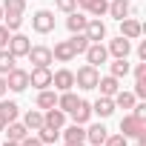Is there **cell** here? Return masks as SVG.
I'll use <instances>...</instances> for the list:
<instances>
[{
    "instance_id": "1",
    "label": "cell",
    "mask_w": 146,
    "mask_h": 146,
    "mask_svg": "<svg viewBox=\"0 0 146 146\" xmlns=\"http://www.w3.org/2000/svg\"><path fill=\"white\" fill-rule=\"evenodd\" d=\"M98 80H100V69L98 66H80L78 72H75V86L78 89H83V92H92L95 86H98Z\"/></svg>"
},
{
    "instance_id": "2",
    "label": "cell",
    "mask_w": 146,
    "mask_h": 146,
    "mask_svg": "<svg viewBox=\"0 0 146 146\" xmlns=\"http://www.w3.org/2000/svg\"><path fill=\"white\" fill-rule=\"evenodd\" d=\"M54 26H57V20H54V12H52V9H37V12L32 15V29H35L37 35H52Z\"/></svg>"
},
{
    "instance_id": "3",
    "label": "cell",
    "mask_w": 146,
    "mask_h": 146,
    "mask_svg": "<svg viewBox=\"0 0 146 146\" xmlns=\"http://www.w3.org/2000/svg\"><path fill=\"white\" fill-rule=\"evenodd\" d=\"M146 129V117H137V115H132V112H126L123 117H120V135L123 137H137L140 132Z\"/></svg>"
},
{
    "instance_id": "4",
    "label": "cell",
    "mask_w": 146,
    "mask_h": 146,
    "mask_svg": "<svg viewBox=\"0 0 146 146\" xmlns=\"http://www.w3.org/2000/svg\"><path fill=\"white\" fill-rule=\"evenodd\" d=\"M6 78V86H9V92H26L29 89V72L26 69H20V66H15L12 72H9V75H3Z\"/></svg>"
},
{
    "instance_id": "5",
    "label": "cell",
    "mask_w": 146,
    "mask_h": 146,
    "mask_svg": "<svg viewBox=\"0 0 146 146\" xmlns=\"http://www.w3.org/2000/svg\"><path fill=\"white\" fill-rule=\"evenodd\" d=\"M29 86H35L37 92H40V89H52V69H49V66H32V72H29Z\"/></svg>"
},
{
    "instance_id": "6",
    "label": "cell",
    "mask_w": 146,
    "mask_h": 146,
    "mask_svg": "<svg viewBox=\"0 0 146 146\" xmlns=\"http://www.w3.org/2000/svg\"><path fill=\"white\" fill-rule=\"evenodd\" d=\"M52 89L54 92H69V89H75V72L72 69H57L52 72Z\"/></svg>"
},
{
    "instance_id": "7",
    "label": "cell",
    "mask_w": 146,
    "mask_h": 146,
    "mask_svg": "<svg viewBox=\"0 0 146 146\" xmlns=\"http://www.w3.org/2000/svg\"><path fill=\"white\" fill-rule=\"evenodd\" d=\"M26 57L32 60V66H52V63H54V57H52V46H46V43H35V46L29 49Z\"/></svg>"
},
{
    "instance_id": "8",
    "label": "cell",
    "mask_w": 146,
    "mask_h": 146,
    "mask_svg": "<svg viewBox=\"0 0 146 146\" xmlns=\"http://www.w3.org/2000/svg\"><path fill=\"white\" fill-rule=\"evenodd\" d=\"M6 49H9L15 57H26V54H29V49H32V40H29L23 32H12V37H9Z\"/></svg>"
},
{
    "instance_id": "9",
    "label": "cell",
    "mask_w": 146,
    "mask_h": 146,
    "mask_svg": "<svg viewBox=\"0 0 146 146\" xmlns=\"http://www.w3.org/2000/svg\"><path fill=\"white\" fill-rule=\"evenodd\" d=\"M83 35H86L92 43H103V40H106V35H109V29H106V23H103L100 17H89V23H86Z\"/></svg>"
},
{
    "instance_id": "10",
    "label": "cell",
    "mask_w": 146,
    "mask_h": 146,
    "mask_svg": "<svg viewBox=\"0 0 146 146\" xmlns=\"http://www.w3.org/2000/svg\"><path fill=\"white\" fill-rule=\"evenodd\" d=\"M120 23V37H126V40H137L140 35H143V23L137 20V17H123V20H117Z\"/></svg>"
},
{
    "instance_id": "11",
    "label": "cell",
    "mask_w": 146,
    "mask_h": 146,
    "mask_svg": "<svg viewBox=\"0 0 146 146\" xmlns=\"http://www.w3.org/2000/svg\"><path fill=\"white\" fill-rule=\"evenodd\" d=\"M106 52H109V57H129L132 54V40H126V37H112L109 43H106Z\"/></svg>"
},
{
    "instance_id": "12",
    "label": "cell",
    "mask_w": 146,
    "mask_h": 146,
    "mask_svg": "<svg viewBox=\"0 0 146 146\" xmlns=\"http://www.w3.org/2000/svg\"><path fill=\"white\" fill-rule=\"evenodd\" d=\"M83 54H86V63H89V66H103V63L109 60L106 43H89V49H86Z\"/></svg>"
},
{
    "instance_id": "13",
    "label": "cell",
    "mask_w": 146,
    "mask_h": 146,
    "mask_svg": "<svg viewBox=\"0 0 146 146\" xmlns=\"http://www.w3.org/2000/svg\"><path fill=\"white\" fill-rule=\"evenodd\" d=\"M69 115H72V123H80V126L92 123V117H95V115H92V103H89V100H83V98L78 100V106L72 109Z\"/></svg>"
},
{
    "instance_id": "14",
    "label": "cell",
    "mask_w": 146,
    "mask_h": 146,
    "mask_svg": "<svg viewBox=\"0 0 146 146\" xmlns=\"http://www.w3.org/2000/svg\"><path fill=\"white\" fill-rule=\"evenodd\" d=\"M106 135H109V129L103 123H86V143L89 146H103Z\"/></svg>"
},
{
    "instance_id": "15",
    "label": "cell",
    "mask_w": 146,
    "mask_h": 146,
    "mask_svg": "<svg viewBox=\"0 0 146 146\" xmlns=\"http://www.w3.org/2000/svg\"><path fill=\"white\" fill-rule=\"evenodd\" d=\"M135 9H132V0H109V9H106V15L109 17H115V20H123V17H129Z\"/></svg>"
},
{
    "instance_id": "16",
    "label": "cell",
    "mask_w": 146,
    "mask_h": 146,
    "mask_svg": "<svg viewBox=\"0 0 146 146\" xmlns=\"http://www.w3.org/2000/svg\"><path fill=\"white\" fill-rule=\"evenodd\" d=\"M60 137H63V143H86V126L72 123V126L60 129Z\"/></svg>"
},
{
    "instance_id": "17",
    "label": "cell",
    "mask_w": 146,
    "mask_h": 146,
    "mask_svg": "<svg viewBox=\"0 0 146 146\" xmlns=\"http://www.w3.org/2000/svg\"><path fill=\"white\" fill-rule=\"evenodd\" d=\"M86 23H89V17H86V12H80V9H75V12H69V15H66V29H69L72 35L83 32Z\"/></svg>"
},
{
    "instance_id": "18",
    "label": "cell",
    "mask_w": 146,
    "mask_h": 146,
    "mask_svg": "<svg viewBox=\"0 0 146 146\" xmlns=\"http://www.w3.org/2000/svg\"><path fill=\"white\" fill-rule=\"evenodd\" d=\"M92 115H98L100 120L112 117V115H115V100H112V98H103V95H100V98H98V100L92 103Z\"/></svg>"
},
{
    "instance_id": "19",
    "label": "cell",
    "mask_w": 146,
    "mask_h": 146,
    "mask_svg": "<svg viewBox=\"0 0 146 146\" xmlns=\"http://www.w3.org/2000/svg\"><path fill=\"white\" fill-rule=\"evenodd\" d=\"M52 57H54L57 63H72V60H75V52H72L69 40H57V43L52 46Z\"/></svg>"
},
{
    "instance_id": "20",
    "label": "cell",
    "mask_w": 146,
    "mask_h": 146,
    "mask_svg": "<svg viewBox=\"0 0 146 146\" xmlns=\"http://www.w3.org/2000/svg\"><path fill=\"white\" fill-rule=\"evenodd\" d=\"M0 117H3L6 123L17 120V117H20V106H17V100H9V98H0Z\"/></svg>"
},
{
    "instance_id": "21",
    "label": "cell",
    "mask_w": 146,
    "mask_h": 146,
    "mask_svg": "<svg viewBox=\"0 0 146 146\" xmlns=\"http://www.w3.org/2000/svg\"><path fill=\"white\" fill-rule=\"evenodd\" d=\"M35 106H37L40 112H46V109L57 106V92H54V89H40V92H37V98H35Z\"/></svg>"
},
{
    "instance_id": "22",
    "label": "cell",
    "mask_w": 146,
    "mask_h": 146,
    "mask_svg": "<svg viewBox=\"0 0 146 146\" xmlns=\"http://www.w3.org/2000/svg\"><path fill=\"white\" fill-rule=\"evenodd\" d=\"M43 123L52 126V129H63V126H66V112H60L57 106H52V109L43 112Z\"/></svg>"
},
{
    "instance_id": "23",
    "label": "cell",
    "mask_w": 146,
    "mask_h": 146,
    "mask_svg": "<svg viewBox=\"0 0 146 146\" xmlns=\"http://www.w3.org/2000/svg\"><path fill=\"white\" fill-rule=\"evenodd\" d=\"M3 135H6V140H15V143H20V140L29 135V129L23 126V120H12V123H6Z\"/></svg>"
},
{
    "instance_id": "24",
    "label": "cell",
    "mask_w": 146,
    "mask_h": 146,
    "mask_svg": "<svg viewBox=\"0 0 146 146\" xmlns=\"http://www.w3.org/2000/svg\"><path fill=\"white\" fill-rule=\"evenodd\" d=\"M78 100H80V98H78V92H75V89H69V92H57V109H60V112H66V115L78 106Z\"/></svg>"
},
{
    "instance_id": "25",
    "label": "cell",
    "mask_w": 146,
    "mask_h": 146,
    "mask_svg": "<svg viewBox=\"0 0 146 146\" xmlns=\"http://www.w3.org/2000/svg\"><path fill=\"white\" fill-rule=\"evenodd\" d=\"M95 89H100V95L103 98H115L117 95V89H120V80L117 78H112V75H106V78H100L98 80V86Z\"/></svg>"
},
{
    "instance_id": "26",
    "label": "cell",
    "mask_w": 146,
    "mask_h": 146,
    "mask_svg": "<svg viewBox=\"0 0 146 146\" xmlns=\"http://www.w3.org/2000/svg\"><path fill=\"white\" fill-rule=\"evenodd\" d=\"M129 72H132L129 57H115V60L109 63V75H112V78H117V80H120V78H126Z\"/></svg>"
},
{
    "instance_id": "27",
    "label": "cell",
    "mask_w": 146,
    "mask_h": 146,
    "mask_svg": "<svg viewBox=\"0 0 146 146\" xmlns=\"http://www.w3.org/2000/svg\"><path fill=\"white\" fill-rule=\"evenodd\" d=\"M23 126L29 129V132H37L40 126H43V112L35 106V109H29V112H23Z\"/></svg>"
},
{
    "instance_id": "28",
    "label": "cell",
    "mask_w": 146,
    "mask_h": 146,
    "mask_svg": "<svg viewBox=\"0 0 146 146\" xmlns=\"http://www.w3.org/2000/svg\"><path fill=\"white\" fill-rule=\"evenodd\" d=\"M112 100H115V109H129V112H132V106L137 103V98H135L132 92H126V89H117V95H115Z\"/></svg>"
},
{
    "instance_id": "29",
    "label": "cell",
    "mask_w": 146,
    "mask_h": 146,
    "mask_svg": "<svg viewBox=\"0 0 146 146\" xmlns=\"http://www.w3.org/2000/svg\"><path fill=\"white\" fill-rule=\"evenodd\" d=\"M35 135L40 137V143H43V146H52V143H57V140H60V129H52V126H46V123H43Z\"/></svg>"
},
{
    "instance_id": "30",
    "label": "cell",
    "mask_w": 146,
    "mask_h": 146,
    "mask_svg": "<svg viewBox=\"0 0 146 146\" xmlns=\"http://www.w3.org/2000/svg\"><path fill=\"white\" fill-rule=\"evenodd\" d=\"M89 43H92V40H89L83 32H78V35H72V37H69V46H72V52H75V57L83 54V52L89 49Z\"/></svg>"
},
{
    "instance_id": "31",
    "label": "cell",
    "mask_w": 146,
    "mask_h": 146,
    "mask_svg": "<svg viewBox=\"0 0 146 146\" xmlns=\"http://www.w3.org/2000/svg\"><path fill=\"white\" fill-rule=\"evenodd\" d=\"M15 66H17V57L9 49H0V75H9Z\"/></svg>"
},
{
    "instance_id": "32",
    "label": "cell",
    "mask_w": 146,
    "mask_h": 146,
    "mask_svg": "<svg viewBox=\"0 0 146 146\" xmlns=\"http://www.w3.org/2000/svg\"><path fill=\"white\" fill-rule=\"evenodd\" d=\"M3 15H23L26 12V0H3Z\"/></svg>"
},
{
    "instance_id": "33",
    "label": "cell",
    "mask_w": 146,
    "mask_h": 146,
    "mask_svg": "<svg viewBox=\"0 0 146 146\" xmlns=\"http://www.w3.org/2000/svg\"><path fill=\"white\" fill-rule=\"evenodd\" d=\"M3 26H6L9 32H20V26H23V15H3Z\"/></svg>"
},
{
    "instance_id": "34",
    "label": "cell",
    "mask_w": 146,
    "mask_h": 146,
    "mask_svg": "<svg viewBox=\"0 0 146 146\" xmlns=\"http://www.w3.org/2000/svg\"><path fill=\"white\" fill-rule=\"evenodd\" d=\"M103 146H129V137H123L120 132H109L106 140H103Z\"/></svg>"
},
{
    "instance_id": "35",
    "label": "cell",
    "mask_w": 146,
    "mask_h": 146,
    "mask_svg": "<svg viewBox=\"0 0 146 146\" xmlns=\"http://www.w3.org/2000/svg\"><path fill=\"white\" fill-rule=\"evenodd\" d=\"M106 9H109V0H95V3L89 6V15H92V17H103Z\"/></svg>"
},
{
    "instance_id": "36",
    "label": "cell",
    "mask_w": 146,
    "mask_h": 146,
    "mask_svg": "<svg viewBox=\"0 0 146 146\" xmlns=\"http://www.w3.org/2000/svg\"><path fill=\"white\" fill-rule=\"evenodd\" d=\"M54 9L63 12V15H69V12H75V9H78V3H75V0H54Z\"/></svg>"
},
{
    "instance_id": "37",
    "label": "cell",
    "mask_w": 146,
    "mask_h": 146,
    "mask_svg": "<svg viewBox=\"0 0 146 146\" xmlns=\"http://www.w3.org/2000/svg\"><path fill=\"white\" fill-rule=\"evenodd\" d=\"M132 75H135V80H143L146 78V60H140V63L132 66Z\"/></svg>"
},
{
    "instance_id": "38",
    "label": "cell",
    "mask_w": 146,
    "mask_h": 146,
    "mask_svg": "<svg viewBox=\"0 0 146 146\" xmlns=\"http://www.w3.org/2000/svg\"><path fill=\"white\" fill-rule=\"evenodd\" d=\"M132 95H135V98H140V100L146 98V78H143V80H135V89H132Z\"/></svg>"
},
{
    "instance_id": "39",
    "label": "cell",
    "mask_w": 146,
    "mask_h": 146,
    "mask_svg": "<svg viewBox=\"0 0 146 146\" xmlns=\"http://www.w3.org/2000/svg\"><path fill=\"white\" fill-rule=\"evenodd\" d=\"M20 146H43V143H40V137H37L35 132H29V135L20 140Z\"/></svg>"
},
{
    "instance_id": "40",
    "label": "cell",
    "mask_w": 146,
    "mask_h": 146,
    "mask_svg": "<svg viewBox=\"0 0 146 146\" xmlns=\"http://www.w3.org/2000/svg\"><path fill=\"white\" fill-rule=\"evenodd\" d=\"M9 37H12V32L0 23V49H6V43H9Z\"/></svg>"
},
{
    "instance_id": "41",
    "label": "cell",
    "mask_w": 146,
    "mask_h": 146,
    "mask_svg": "<svg viewBox=\"0 0 146 146\" xmlns=\"http://www.w3.org/2000/svg\"><path fill=\"white\" fill-rule=\"evenodd\" d=\"M135 52H137V60H146V40H140Z\"/></svg>"
},
{
    "instance_id": "42",
    "label": "cell",
    "mask_w": 146,
    "mask_h": 146,
    "mask_svg": "<svg viewBox=\"0 0 146 146\" xmlns=\"http://www.w3.org/2000/svg\"><path fill=\"white\" fill-rule=\"evenodd\" d=\"M75 3H78V9H80V12H89V6L95 3V0H75Z\"/></svg>"
},
{
    "instance_id": "43",
    "label": "cell",
    "mask_w": 146,
    "mask_h": 146,
    "mask_svg": "<svg viewBox=\"0 0 146 146\" xmlns=\"http://www.w3.org/2000/svg\"><path fill=\"white\" fill-rule=\"evenodd\" d=\"M6 95H9V86H6V78L0 75V98H6Z\"/></svg>"
},
{
    "instance_id": "44",
    "label": "cell",
    "mask_w": 146,
    "mask_h": 146,
    "mask_svg": "<svg viewBox=\"0 0 146 146\" xmlns=\"http://www.w3.org/2000/svg\"><path fill=\"white\" fill-rule=\"evenodd\" d=\"M3 129H6V120H3V117H0V135H3Z\"/></svg>"
},
{
    "instance_id": "45",
    "label": "cell",
    "mask_w": 146,
    "mask_h": 146,
    "mask_svg": "<svg viewBox=\"0 0 146 146\" xmlns=\"http://www.w3.org/2000/svg\"><path fill=\"white\" fill-rule=\"evenodd\" d=\"M3 146H20V143H15V140H6V143H3Z\"/></svg>"
},
{
    "instance_id": "46",
    "label": "cell",
    "mask_w": 146,
    "mask_h": 146,
    "mask_svg": "<svg viewBox=\"0 0 146 146\" xmlns=\"http://www.w3.org/2000/svg\"><path fill=\"white\" fill-rule=\"evenodd\" d=\"M63 146H86V143H63Z\"/></svg>"
},
{
    "instance_id": "47",
    "label": "cell",
    "mask_w": 146,
    "mask_h": 146,
    "mask_svg": "<svg viewBox=\"0 0 146 146\" xmlns=\"http://www.w3.org/2000/svg\"><path fill=\"white\" fill-rule=\"evenodd\" d=\"M0 23H3V6H0Z\"/></svg>"
},
{
    "instance_id": "48",
    "label": "cell",
    "mask_w": 146,
    "mask_h": 146,
    "mask_svg": "<svg viewBox=\"0 0 146 146\" xmlns=\"http://www.w3.org/2000/svg\"><path fill=\"white\" fill-rule=\"evenodd\" d=\"M132 146H143V143H137V140H135V143H132Z\"/></svg>"
},
{
    "instance_id": "49",
    "label": "cell",
    "mask_w": 146,
    "mask_h": 146,
    "mask_svg": "<svg viewBox=\"0 0 146 146\" xmlns=\"http://www.w3.org/2000/svg\"><path fill=\"white\" fill-rule=\"evenodd\" d=\"M52 146H54V143H52Z\"/></svg>"
}]
</instances>
